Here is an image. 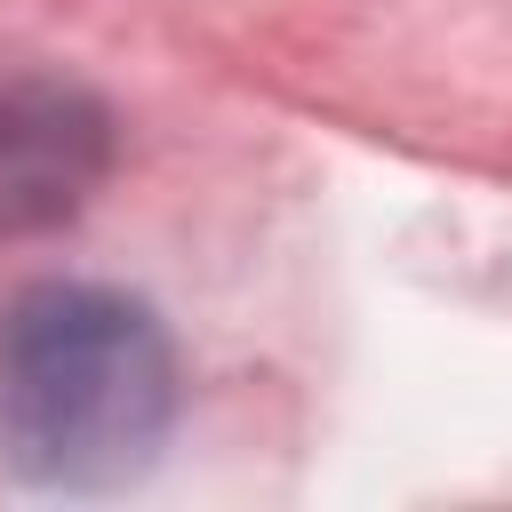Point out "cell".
Listing matches in <instances>:
<instances>
[{"label":"cell","mask_w":512,"mask_h":512,"mask_svg":"<svg viewBox=\"0 0 512 512\" xmlns=\"http://www.w3.org/2000/svg\"><path fill=\"white\" fill-rule=\"evenodd\" d=\"M176 344L128 288L40 280L0 312V472L56 496L144 480L176 424Z\"/></svg>","instance_id":"cell-1"},{"label":"cell","mask_w":512,"mask_h":512,"mask_svg":"<svg viewBox=\"0 0 512 512\" xmlns=\"http://www.w3.org/2000/svg\"><path fill=\"white\" fill-rule=\"evenodd\" d=\"M112 168V112L56 72L0 80V232L64 224Z\"/></svg>","instance_id":"cell-2"}]
</instances>
